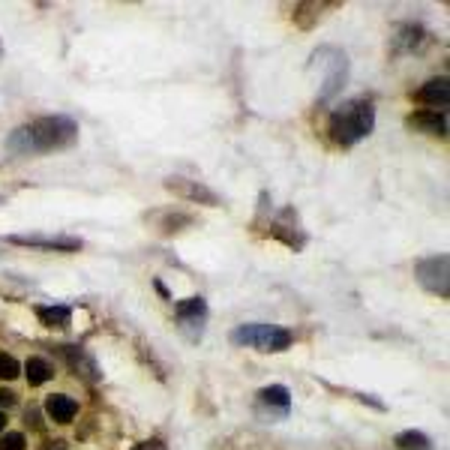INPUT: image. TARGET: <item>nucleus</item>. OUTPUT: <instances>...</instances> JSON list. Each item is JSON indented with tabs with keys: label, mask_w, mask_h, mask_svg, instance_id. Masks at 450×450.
<instances>
[{
	"label": "nucleus",
	"mask_w": 450,
	"mask_h": 450,
	"mask_svg": "<svg viewBox=\"0 0 450 450\" xmlns=\"http://www.w3.org/2000/svg\"><path fill=\"white\" fill-rule=\"evenodd\" d=\"M327 54V81H324V97H334V93L342 90V85H346V73H348V61H346V54L342 51H334V49H324Z\"/></svg>",
	"instance_id": "obj_9"
},
{
	"label": "nucleus",
	"mask_w": 450,
	"mask_h": 450,
	"mask_svg": "<svg viewBox=\"0 0 450 450\" xmlns=\"http://www.w3.org/2000/svg\"><path fill=\"white\" fill-rule=\"evenodd\" d=\"M4 426H6V414L0 411V432H4Z\"/></svg>",
	"instance_id": "obj_24"
},
{
	"label": "nucleus",
	"mask_w": 450,
	"mask_h": 450,
	"mask_svg": "<svg viewBox=\"0 0 450 450\" xmlns=\"http://www.w3.org/2000/svg\"><path fill=\"white\" fill-rule=\"evenodd\" d=\"M37 315H39V322L45 327H57V330H61V327L69 324V315H73V310H69V306H39Z\"/></svg>",
	"instance_id": "obj_13"
},
{
	"label": "nucleus",
	"mask_w": 450,
	"mask_h": 450,
	"mask_svg": "<svg viewBox=\"0 0 450 450\" xmlns=\"http://www.w3.org/2000/svg\"><path fill=\"white\" fill-rule=\"evenodd\" d=\"M6 243L28 246V250H49V253H78L85 246L78 238H45V234H9Z\"/></svg>",
	"instance_id": "obj_6"
},
{
	"label": "nucleus",
	"mask_w": 450,
	"mask_h": 450,
	"mask_svg": "<svg viewBox=\"0 0 450 450\" xmlns=\"http://www.w3.org/2000/svg\"><path fill=\"white\" fill-rule=\"evenodd\" d=\"M418 102L430 105V111H432V109H444V105L450 102V81H447V78L426 81V85L418 90Z\"/></svg>",
	"instance_id": "obj_10"
},
{
	"label": "nucleus",
	"mask_w": 450,
	"mask_h": 450,
	"mask_svg": "<svg viewBox=\"0 0 450 450\" xmlns=\"http://www.w3.org/2000/svg\"><path fill=\"white\" fill-rule=\"evenodd\" d=\"M447 255H432V258H423L414 267V276H418L420 286L430 291V294H442L447 298V288H450V270H447Z\"/></svg>",
	"instance_id": "obj_4"
},
{
	"label": "nucleus",
	"mask_w": 450,
	"mask_h": 450,
	"mask_svg": "<svg viewBox=\"0 0 450 450\" xmlns=\"http://www.w3.org/2000/svg\"><path fill=\"white\" fill-rule=\"evenodd\" d=\"M75 138H78L75 121H69L63 114H54V117H39V121L16 129L9 135L6 147L16 157H25V153H51V150L69 147Z\"/></svg>",
	"instance_id": "obj_1"
},
{
	"label": "nucleus",
	"mask_w": 450,
	"mask_h": 450,
	"mask_svg": "<svg viewBox=\"0 0 450 450\" xmlns=\"http://www.w3.org/2000/svg\"><path fill=\"white\" fill-rule=\"evenodd\" d=\"M133 450H165V444L162 442H145V444H138Z\"/></svg>",
	"instance_id": "obj_22"
},
{
	"label": "nucleus",
	"mask_w": 450,
	"mask_h": 450,
	"mask_svg": "<svg viewBox=\"0 0 450 450\" xmlns=\"http://www.w3.org/2000/svg\"><path fill=\"white\" fill-rule=\"evenodd\" d=\"M372 126H375V105L372 99L358 97L334 111V117H330V138L342 147H351L370 135Z\"/></svg>",
	"instance_id": "obj_2"
},
{
	"label": "nucleus",
	"mask_w": 450,
	"mask_h": 450,
	"mask_svg": "<svg viewBox=\"0 0 450 450\" xmlns=\"http://www.w3.org/2000/svg\"><path fill=\"white\" fill-rule=\"evenodd\" d=\"M270 234L286 246H291V250H300L306 243V231L300 229V219H298V210L294 207H282L276 213V219L270 222Z\"/></svg>",
	"instance_id": "obj_5"
},
{
	"label": "nucleus",
	"mask_w": 450,
	"mask_h": 450,
	"mask_svg": "<svg viewBox=\"0 0 450 450\" xmlns=\"http://www.w3.org/2000/svg\"><path fill=\"white\" fill-rule=\"evenodd\" d=\"M420 37H423V28H418V25L399 28V42H396V49H402V51H411L414 45L420 42Z\"/></svg>",
	"instance_id": "obj_18"
},
{
	"label": "nucleus",
	"mask_w": 450,
	"mask_h": 450,
	"mask_svg": "<svg viewBox=\"0 0 450 450\" xmlns=\"http://www.w3.org/2000/svg\"><path fill=\"white\" fill-rule=\"evenodd\" d=\"M408 123L414 129H423V133H430V135H438V138H444L447 135V117L442 111H414L408 117Z\"/></svg>",
	"instance_id": "obj_11"
},
{
	"label": "nucleus",
	"mask_w": 450,
	"mask_h": 450,
	"mask_svg": "<svg viewBox=\"0 0 450 450\" xmlns=\"http://www.w3.org/2000/svg\"><path fill=\"white\" fill-rule=\"evenodd\" d=\"M174 318H177V324H181L186 334L195 339L201 330H205V324H207V303L201 300V298L177 300V306H174Z\"/></svg>",
	"instance_id": "obj_7"
},
{
	"label": "nucleus",
	"mask_w": 450,
	"mask_h": 450,
	"mask_svg": "<svg viewBox=\"0 0 450 450\" xmlns=\"http://www.w3.org/2000/svg\"><path fill=\"white\" fill-rule=\"evenodd\" d=\"M18 372H21L18 360L13 358V354L0 351V378H4V382H13V378H18Z\"/></svg>",
	"instance_id": "obj_19"
},
{
	"label": "nucleus",
	"mask_w": 450,
	"mask_h": 450,
	"mask_svg": "<svg viewBox=\"0 0 450 450\" xmlns=\"http://www.w3.org/2000/svg\"><path fill=\"white\" fill-rule=\"evenodd\" d=\"M165 189H171L174 195L189 198V201H198V205H207V207H219V195L213 189L201 186L189 177H165Z\"/></svg>",
	"instance_id": "obj_8"
},
{
	"label": "nucleus",
	"mask_w": 450,
	"mask_h": 450,
	"mask_svg": "<svg viewBox=\"0 0 450 450\" xmlns=\"http://www.w3.org/2000/svg\"><path fill=\"white\" fill-rule=\"evenodd\" d=\"M396 447L399 450H430V438H426L423 432H399Z\"/></svg>",
	"instance_id": "obj_17"
},
{
	"label": "nucleus",
	"mask_w": 450,
	"mask_h": 450,
	"mask_svg": "<svg viewBox=\"0 0 450 450\" xmlns=\"http://www.w3.org/2000/svg\"><path fill=\"white\" fill-rule=\"evenodd\" d=\"M51 375H54V370H51V363L45 358H30L28 360V382L30 384H45Z\"/></svg>",
	"instance_id": "obj_15"
},
{
	"label": "nucleus",
	"mask_w": 450,
	"mask_h": 450,
	"mask_svg": "<svg viewBox=\"0 0 450 450\" xmlns=\"http://www.w3.org/2000/svg\"><path fill=\"white\" fill-rule=\"evenodd\" d=\"M262 402H267V406H276L279 411H286L291 406V396H288V390L282 387V384H270L262 390Z\"/></svg>",
	"instance_id": "obj_16"
},
{
	"label": "nucleus",
	"mask_w": 450,
	"mask_h": 450,
	"mask_svg": "<svg viewBox=\"0 0 450 450\" xmlns=\"http://www.w3.org/2000/svg\"><path fill=\"white\" fill-rule=\"evenodd\" d=\"M13 402H16L13 390H0V406H13Z\"/></svg>",
	"instance_id": "obj_21"
},
{
	"label": "nucleus",
	"mask_w": 450,
	"mask_h": 450,
	"mask_svg": "<svg viewBox=\"0 0 450 450\" xmlns=\"http://www.w3.org/2000/svg\"><path fill=\"white\" fill-rule=\"evenodd\" d=\"M153 286H157V291L162 294V298H171V294H169V288H165V282H162V279H153Z\"/></svg>",
	"instance_id": "obj_23"
},
{
	"label": "nucleus",
	"mask_w": 450,
	"mask_h": 450,
	"mask_svg": "<svg viewBox=\"0 0 450 450\" xmlns=\"http://www.w3.org/2000/svg\"><path fill=\"white\" fill-rule=\"evenodd\" d=\"M61 351L66 354L69 360H73V370H75V372H81L85 378H97V375H99V372H97V366H93V360H90L81 348H61Z\"/></svg>",
	"instance_id": "obj_14"
},
{
	"label": "nucleus",
	"mask_w": 450,
	"mask_h": 450,
	"mask_svg": "<svg viewBox=\"0 0 450 450\" xmlns=\"http://www.w3.org/2000/svg\"><path fill=\"white\" fill-rule=\"evenodd\" d=\"M25 447H28V442H25L21 432H9V435L0 438V450H25Z\"/></svg>",
	"instance_id": "obj_20"
},
{
	"label": "nucleus",
	"mask_w": 450,
	"mask_h": 450,
	"mask_svg": "<svg viewBox=\"0 0 450 450\" xmlns=\"http://www.w3.org/2000/svg\"><path fill=\"white\" fill-rule=\"evenodd\" d=\"M231 342L234 346H250L258 351H286L291 348V330L276 327V324H243L231 330Z\"/></svg>",
	"instance_id": "obj_3"
},
{
	"label": "nucleus",
	"mask_w": 450,
	"mask_h": 450,
	"mask_svg": "<svg viewBox=\"0 0 450 450\" xmlns=\"http://www.w3.org/2000/svg\"><path fill=\"white\" fill-rule=\"evenodd\" d=\"M45 411H49V418L54 423H69V420L75 418L78 406H75V399H69L63 394H51L49 399H45Z\"/></svg>",
	"instance_id": "obj_12"
}]
</instances>
